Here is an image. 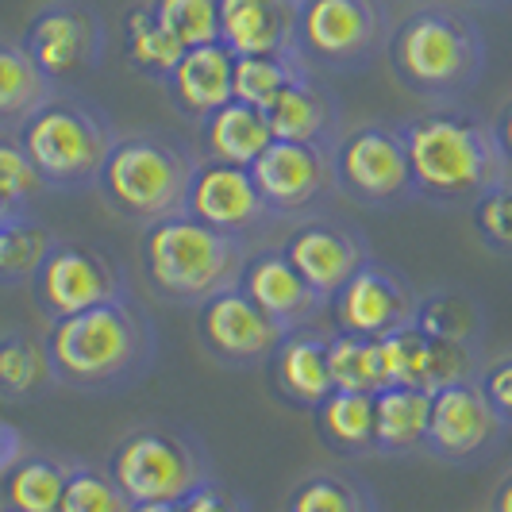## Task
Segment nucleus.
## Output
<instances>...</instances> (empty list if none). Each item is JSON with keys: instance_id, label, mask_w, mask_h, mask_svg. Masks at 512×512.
<instances>
[{"instance_id": "nucleus-1", "label": "nucleus", "mask_w": 512, "mask_h": 512, "mask_svg": "<svg viewBox=\"0 0 512 512\" xmlns=\"http://www.w3.org/2000/svg\"><path fill=\"white\" fill-rule=\"evenodd\" d=\"M58 389L85 397H112L139 385L158 362V328L135 297H120L66 320H51L43 332Z\"/></svg>"}, {"instance_id": "nucleus-2", "label": "nucleus", "mask_w": 512, "mask_h": 512, "mask_svg": "<svg viewBox=\"0 0 512 512\" xmlns=\"http://www.w3.org/2000/svg\"><path fill=\"white\" fill-rule=\"evenodd\" d=\"M409 151L416 201L432 208H466L509 178L493 135V120L470 104H428V112L397 124Z\"/></svg>"}, {"instance_id": "nucleus-3", "label": "nucleus", "mask_w": 512, "mask_h": 512, "mask_svg": "<svg viewBox=\"0 0 512 512\" xmlns=\"http://www.w3.org/2000/svg\"><path fill=\"white\" fill-rule=\"evenodd\" d=\"M385 62L416 101L459 104L486 74V35L462 8L420 4L393 24Z\"/></svg>"}, {"instance_id": "nucleus-4", "label": "nucleus", "mask_w": 512, "mask_h": 512, "mask_svg": "<svg viewBox=\"0 0 512 512\" xmlns=\"http://www.w3.org/2000/svg\"><path fill=\"white\" fill-rule=\"evenodd\" d=\"M251 251V243L208 228L189 212L147 224L139 235V266L151 293L178 308H197L208 297L235 289Z\"/></svg>"}, {"instance_id": "nucleus-5", "label": "nucleus", "mask_w": 512, "mask_h": 512, "mask_svg": "<svg viewBox=\"0 0 512 512\" xmlns=\"http://www.w3.org/2000/svg\"><path fill=\"white\" fill-rule=\"evenodd\" d=\"M116 135L120 131L112 116L97 101L81 97L77 89H54L16 128L20 147L51 193L97 189Z\"/></svg>"}, {"instance_id": "nucleus-6", "label": "nucleus", "mask_w": 512, "mask_h": 512, "mask_svg": "<svg viewBox=\"0 0 512 512\" xmlns=\"http://www.w3.org/2000/svg\"><path fill=\"white\" fill-rule=\"evenodd\" d=\"M197 162L201 158L174 135H162V131L116 135L112 154L97 178V193L112 216L128 220L135 228H147L185 212Z\"/></svg>"}, {"instance_id": "nucleus-7", "label": "nucleus", "mask_w": 512, "mask_h": 512, "mask_svg": "<svg viewBox=\"0 0 512 512\" xmlns=\"http://www.w3.org/2000/svg\"><path fill=\"white\" fill-rule=\"evenodd\" d=\"M104 470L131 505H178L212 478V459L193 428L151 420L116 439Z\"/></svg>"}, {"instance_id": "nucleus-8", "label": "nucleus", "mask_w": 512, "mask_h": 512, "mask_svg": "<svg viewBox=\"0 0 512 512\" xmlns=\"http://www.w3.org/2000/svg\"><path fill=\"white\" fill-rule=\"evenodd\" d=\"M335 193L370 212H397L416 201L409 151L397 124L370 120L343 131L332 147Z\"/></svg>"}, {"instance_id": "nucleus-9", "label": "nucleus", "mask_w": 512, "mask_h": 512, "mask_svg": "<svg viewBox=\"0 0 512 512\" xmlns=\"http://www.w3.org/2000/svg\"><path fill=\"white\" fill-rule=\"evenodd\" d=\"M393 20L378 0H308L301 4L297 54L324 74H359L385 54Z\"/></svg>"}, {"instance_id": "nucleus-10", "label": "nucleus", "mask_w": 512, "mask_h": 512, "mask_svg": "<svg viewBox=\"0 0 512 512\" xmlns=\"http://www.w3.org/2000/svg\"><path fill=\"white\" fill-rule=\"evenodd\" d=\"M120 297H131L128 270L116 262V255L93 243L58 239L51 255L43 258L39 274L31 278V301L47 316V324Z\"/></svg>"}, {"instance_id": "nucleus-11", "label": "nucleus", "mask_w": 512, "mask_h": 512, "mask_svg": "<svg viewBox=\"0 0 512 512\" xmlns=\"http://www.w3.org/2000/svg\"><path fill=\"white\" fill-rule=\"evenodd\" d=\"M20 43L58 89H70L74 81L93 74L104 62L108 31H104L101 12L93 4H85V0H47L27 20Z\"/></svg>"}, {"instance_id": "nucleus-12", "label": "nucleus", "mask_w": 512, "mask_h": 512, "mask_svg": "<svg viewBox=\"0 0 512 512\" xmlns=\"http://www.w3.org/2000/svg\"><path fill=\"white\" fill-rule=\"evenodd\" d=\"M509 432L512 428L501 420V412L489 405L478 378L443 385L432 393L424 455L447 462V466H482L501 451Z\"/></svg>"}, {"instance_id": "nucleus-13", "label": "nucleus", "mask_w": 512, "mask_h": 512, "mask_svg": "<svg viewBox=\"0 0 512 512\" xmlns=\"http://www.w3.org/2000/svg\"><path fill=\"white\" fill-rule=\"evenodd\" d=\"M262 201L270 205L274 220H308L320 216L335 193L332 147L274 139L251 166Z\"/></svg>"}, {"instance_id": "nucleus-14", "label": "nucleus", "mask_w": 512, "mask_h": 512, "mask_svg": "<svg viewBox=\"0 0 512 512\" xmlns=\"http://www.w3.org/2000/svg\"><path fill=\"white\" fill-rule=\"evenodd\" d=\"M197 343L224 370H258L278 351L285 332L235 285L197 305Z\"/></svg>"}, {"instance_id": "nucleus-15", "label": "nucleus", "mask_w": 512, "mask_h": 512, "mask_svg": "<svg viewBox=\"0 0 512 512\" xmlns=\"http://www.w3.org/2000/svg\"><path fill=\"white\" fill-rule=\"evenodd\" d=\"M185 212L205 220L208 228L251 243V247L278 224L270 205L258 193L251 166L216 162V158L197 162V174L189 181V197H185Z\"/></svg>"}, {"instance_id": "nucleus-16", "label": "nucleus", "mask_w": 512, "mask_h": 512, "mask_svg": "<svg viewBox=\"0 0 512 512\" xmlns=\"http://www.w3.org/2000/svg\"><path fill=\"white\" fill-rule=\"evenodd\" d=\"M416 301H420V293L412 289V282L401 270L385 266L378 258H366L359 270L339 285V293L328 301V312H332L335 332L382 339L397 328H409L416 316Z\"/></svg>"}, {"instance_id": "nucleus-17", "label": "nucleus", "mask_w": 512, "mask_h": 512, "mask_svg": "<svg viewBox=\"0 0 512 512\" xmlns=\"http://www.w3.org/2000/svg\"><path fill=\"white\" fill-rule=\"evenodd\" d=\"M282 255L297 266V274L316 293H324L332 301L339 285L370 258V243L359 231V224L320 212V216L293 224V231L282 239Z\"/></svg>"}, {"instance_id": "nucleus-18", "label": "nucleus", "mask_w": 512, "mask_h": 512, "mask_svg": "<svg viewBox=\"0 0 512 512\" xmlns=\"http://www.w3.org/2000/svg\"><path fill=\"white\" fill-rule=\"evenodd\" d=\"M239 289L255 301L285 335L312 328L324 312H328V297L316 293L312 285L297 274V266L282 255V247H255L247 255Z\"/></svg>"}, {"instance_id": "nucleus-19", "label": "nucleus", "mask_w": 512, "mask_h": 512, "mask_svg": "<svg viewBox=\"0 0 512 512\" xmlns=\"http://www.w3.org/2000/svg\"><path fill=\"white\" fill-rule=\"evenodd\" d=\"M162 89L181 120L201 124L216 108L235 101V54L224 43L189 47L170 77L162 81Z\"/></svg>"}, {"instance_id": "nucleus-20", "label": "nucleus", "mask_w": 512, "mask_h": 512, "mask_svg": "<svg viewBox=\"0 0 512 512\" xmlns=\"http://www.w3.org/2000/svg\"><path fill=\"white\" fill-rule=\"evenodd\" d=\"M274 139H297V143H320V147H335L343 135V112H339V97L328 81H320L316 70L308 66L301 77H293L282 93L262 108Z\"/></svg>"}, {"instance_id": "nucleus-21", "label": "nucleus", "mask_w": 512, "mask_h": 512, "mask_svg": "<svg viewBox=\"0 0 512 512\" xmlns=\"http://www.w3.org/2000/svg\"><path fill=\"white\" fill-rule=\"evenodd\" d=\"M270 389L289 409L312 412L335 389L332 366H328V332L301 328L278 343V351L266 362Z\"/></svg>"}, {"instance_id": "nucleus-22", "label": "nucleus", "mask_w": 512, "mask_h": 512, "mask_svg": "<svg viewBox=\"0 0 512 512\" xmlns=\"http://www.w3.org/2000/svg\"><path fill=\"white\" fill-rule=\"evenodd\" d=\"M301 4L293 0H220V43L243 54H297Z\"/></svg>"}, {"instance_id": "nucleus-23", "label": "nucleus", "mask_w": 512, "mask_h": 512, "mask_svg": "<svg viewBox=\"0 0 512 512\" xmlns=\"http://www.w3.org/2000/svg\"><path fill=\"white\" fill-rule=\"evenodd\" d=\"M432 393L412 385H385L374 393V455L409 459L424 451Z\"/></svg>"}, {"instance_id": "nucleus-24", "label": "nucleus", "mask_w": 512, "mask_h": 512, "mask_svg": "<svg viewBox=\"0 0 512 512\" xmlns=\"http://www.w3.org/2000/svg\"><path fill=\"white\" fill-rule=\"evenodd\" d=\"M205 158L235 162V166H255V158L274 143V128L266 112L247 101H228L197 124Z\"/></svg>"}, {"instance_id": "nucleus-25", "label": "nucleus", "mask_w": 512, "mask_h": 512, "mask_svg": "<svg viewBox=\"0 0 512 512\" xmlns=\"http://www.w3.org/2000/svg\"><path fill=\"white\" fill-rule=\"evenodd\" d=\"M312 428L320 443L339 459H370L374 455V393L332 389L312 409Z\"/></svg>"}, {"instance_id": "nucleus-26", "label": "nucleus", "mask_w": 512, "mask_h": 512, "mask_svg": "<svg viewBox=\"0 0 512 512\" xmlns=\"http://www.w3.org/2000/svg\"><path fill=\"white\" fill-rule=\"evenodd\" d=\"M54 389L58 382H54L43 335H31L24 328L0 332V401L31 405V401L51 397Z\"/></svg>"}, {"instance_id": "nucleus-27", "label": "nucleus", "mask_w": 512, "mask_h": 512, "mask_svg": "<svg viewBox=\"0 0 512 512\" xmlns=\"http://www.w3.org/2000/svg\"><path fill=\"white\" fill-rule=\"evenodd\" d=\"M70 470L74 459H62L51 451H27L0 482V505L8 512H58Z\"/></svg>"}, {"instance_id": "nucleus-28", "label": "nucleus", "mask_w": 512, "mask_h": 512, "mask_svg": "<svg viewBox=\"0 0 512 512\" xmlns=\"http://www.w3.org/2000/svg\"><path fill=\"white\" fill-rule=\"evenodd\" d=\"M412 324L420 332L447 339V343H466V347H482L486 339V308L474 293L455 289V285H439L420 293Z\"/></svg>"}, {"instance_id": "nucleus-29", "label": "nucleus", "mask_w": 512, "mask_h": 512, "mask_svg": "<svg viewBox=\"0 0 512 512\" xmlns=\"http://www.w3.org/2000/svg\"><path fill=\"white\" fill-rule=\"evenodd\" d=\"M54 89L58 85L35 66L24 43L0 35V131L20 128Z\"/></svg>"}, {"instance_id": "nucleus-30", "label": "nucleus", "mask_w": 512, "mask_h": 512, "mask_svg": "<svg viewBox=\"0 0 512 512\" xmlns=\"http://www.w3.org/2000/svg\"><path fill=\"white\" fill-rule=\"evenodd\" d=\"M120 39H124V62L139 77L154 81V85H162L170 77V70L181 62V54H185V47H181L178 39L154 20L147 0L131 4L128 12H124Z\"/></svg>"}, {"instance_id": "nucleus-31", "label": "nucleus", "mask_w": 512, "mask_h": 512, "mask_svg": "<svg viewBox=\"0 0 512 512\" xmlns=\"http://www.w3.org/2000/svg\"><path fill=\"white\" fill-rule=\"evenodd\" d=\"M58 243L54 235L35 212H12L0 220V285H31V278L39 274L43 258L51 255V247Z\"/></svg>"}, {"instance_id": "nucleus-32", "label": "nucleus", "mask_w": 512, "mask_h": 512, "mask_svg": "<svg viewBox=\"0 0 512 512\" xmlns=\"http://www.w3.org/2000/svg\"><path fill=\"white\" fill-rule=\"evenodd\" d=\"M328 366H332L335 389H347V393L385 389L382 339L355 332H328Z\"/></svg>"}, {"instance_id": "nucleus-33", "label": "nucleus", "mask_w": 512, "mask_h": 512, "mask_svg": "<svg viewBox=\"0 0 512 512\" xmlns=\"http://www.w3.org/2000/svg\"><path fill=\"white\" fill-rule=\"evenodd\" d=\"M285 512H378V497L366 482L351 474L316 470L293 486Z\"/></svg>"}, {"instance_id": "nucleus-34", "label": "nucleus", "mask_w": 512, "mask_h": 512, "mask_svg": "<svg viewBox=\"0 0 512 512\" xmlns=\"http://www.w3.org/2000/svg\"><path fill=\"white\" fill-rule=\"evenodd\" d=\"M305 70L308 62L301 54H243L235 58V101L270 108V101Z\"/></svg>"}, {"instance_id": "nucleus-35", "label": "nucleus", "mask_w": 512, "mask_h": 512, "mask_svg": "<svg viewBox=\"0 0 512 512\" xmlns=\"http://www.w3.org/2000/svg\"><path fill=\"white\" fill-rule=\"evenodd\" d=\"M43 193H51V189L43 185L39 170L31 166L16 131H0V216L31 212V205Z\"/></svg>"}, {"instance_id": "nucleus-36", "label": "nucleus", "mask_w": 512, "mask_h": 512, "mask_svg": "<svg viewBox=\"0 0 512 512\" xmlns=\"http://www.w3.org/2000/svg\"><path fill=\"white\" fill-rule=\"evenodd\" d=\"M154 20L166 27L181 47L220 43V0H147Z\"/></svg>"}, {"instance_id": "nucleus-37", "label": "nucleus", "mask_w": 512, "mask_h": 512, "mask_svg": "<svg viewBox=\"0 0 512 512\" xmlns=\"http://www.w3.org/2000/svg\"><path fill=\"white\" fill-rule=\"evenodd\" d=\"M128 493L112 482V474L89 462H74L70 482L62 489L58 512H131Z\"/></svg>"}, {"instance_id": "nucleus-38", "label": "nucleus", "mask_w": 512, "mask_h": 512, "mask_svg": "<svg viewBox=\"0 0 512 512\" xmlns=\"http://www.w3.org/2000/svg\"><path fill=\"white\" fill-rule=\"evenodd\" d=\"M470 228L489 255L512 258V174L470 205Z\"/></svg>"}, {"instance_id": "nucleus-39", "label": "nucleus", "mask_w": 512, "mask_h": 512, "mask_svg": "<svg viewBox=\"0 0 512 512\" xmlns=\"http://www.w3.org/2000/svg\"><path fill=\"white\" fill-rule=\"evenodd\" d=\"M478 385H482V393L489 397V405L501 412V420L512 428V355L482 362Z\"/></svg>"}, {"instance_id": "nucleus-40", "label": "nucleus", "mask_w": 512, "mask_h": 512, "mask_svg": "<svg viewBox=\"0 0 512 512\" xmlns=\"http://www.w3.org/2000/svg\"><path fill=\"white\" fill-rule=\"evenodd\" d=\"M181 512H251V501L239 489L224 486L216 478H208L201 489H193L185 501H178Z\"/></svg>"}, {"instance_id": "nucleus-41", "label": "nucleus", "mask_w": 512, "mask_h": 512, "mask_svg": "<svg viewBox=\"0 0 512 512\" xmlns=\"http://www.w3.org/2000/svg\"><path fill=\"white\" fill-rule=\"evenodd\" d=\"M27 455V439L24 432L16 428V424H8V420H0V482L12 474V466Z\"/></svg>"}, {"instance_id": "nucleus-42", "label": "nucleus", "mask_w": 512, "mask_h": 512, "mask_svg": "<svg viewBox=\"0 0 512 512\" xmlns=\"http://www.w3.org/2000/svg\"><path fill=\"white\" fill-rule=\"evenodd\" d=\"M489 120H493V135H497V147H501V158H505V170L512 174V97Z\"/></svg>"}, {"instance_id": "nucleus-43", "label": "nucleus", "mask_w": 512, "mask_h": 512, "mask_svg": "<svg viewBox=\"0 0 512 512\" xmlns=\"http://www.w3.org/2000/svg\"><path fill=\"white\" fill-rule=\"evenodd\" d=\"M489 512H512V470L497 482L493 497H489Z\"/></svg>"}, {"instance_id": "nucleus-44", "label": "nucleus", "mask_w": 512, "mask_h": 512, "mask_svg": "<svg viewBox=\"0 0 512 512\" xmlns=\"http://www.w3.org/2000/svg\"><path fill=\"white\" fill-rule=\"evenodd\" d=\"M470 8H512V0H462Z\"/></svg>"}, {"instance_id": "nucleus-45", "label": "nucleus", "mask_w": 512, "mask_h": 512, "mask_svg": "<svg viewBox=\"0 0 512 512\" xmlns=\"http://www.w3.org/2000/svg\"><path fill=\"white\" fill-rule=\"evenodd\" d=\"M131 512H181V505H135Z\"/></svg>"}, {"instance_id": "nucleus-46", "label": "nucleus", "mask_w": 512, "mask_h": 512, "mask_svg": "<svg viewBox=\"0 0 512 512\" xmlns=\"http://www.w3.org/2000/svg\"><path fill=\"white\" fill-rule=\"evenodd\" d=\"M293 4H308V0H293Z\"/></svg>"}, {"instance_id": "nucleus-47", "label": "nucleus", "mask_w": 512, "mask_h": 512, "mask_svg": "<svg viewBox=\"0 0 512 512\" xmlns=\"http://www.w3.org/2000/svg\"><path fill=\"white\" fill-rule=\"evenodd\" d=\"M0 512H8V509H0Z\"/></svg>"}]
</instances>
